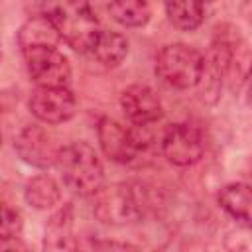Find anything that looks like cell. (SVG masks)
<instances>
[{"label":"cell","instance_id":"3","mask_svg":"<svg viewBox=\"0 0 252 252\" xmlns=\"http://www.w3.org/2000/svg\"><path fill=\"white\" fill-rule=\"evenodd\" d=\"M55 165L61 171L63 183L77 195H94L104 183V167L87 142H71L59 148Z\"/></svg>","mask_w":252,"mask_h":252},{"label":"cell","instance_id":"7","mask_svg":"<svg viewBox=\"0 0 252 252\" xmlns=\"http://www.w3.org/2000/svg\"><path fill=\"white\" fill-rule=\"evenodd\" d=\"M30 112L45 124H61L77 110L75 94L67 87H37L28 100Z\"/></svg>","mask_w":252,"mask_h":252},{"label":"cell","instance_id":"6","mask_svg":"<svg viewBox=\"0 0 252 252\" xmlns=\"http://www.w3.org/2000/svg\"><path fill=\"white\" fill-rule=\"evenodd\" d=\"M159 146L163 158L169 163L187 167L201 159L205 152V138L197 126L187 122H177L165 128Z\"/></svg>","mask_w":252,"mask_h":252},{"label":"cell","instance_id":"11","mask_svg":"<svg viewBox=\"0 0 252 252\" xmlns=\"http://www.w3.org/2000/svg\"><path fill=\"white\" fill-rule=\"evenodd\" d=\"M228 55H230V43L226 41H217L209 47L205 55V67L199 85H203V96L211 102L219 98V93L222 89V83L226 79V69H228Z\"/></svg>","mask_w":252,"mask_h":252},{"label":"cell","instance_id":"2","mask_svg":"<svg viewBox=\"0 0 252 252\" xmlns=\"http://www.w3.org/2000/svg\"><path fill=\"white\" fill-rule=\"evenodd\" d=\"M154 197L142 183L102 185L94 193V217L104 224H126L146 217L154 209Z\"/></svg>","mask_w":252,"mask_h":252},{"label":"cell","instance_id":"23","mask_svg":"<svg viewBox=\"0 0 252 252\" xmlns=\"http://www.w3.org/2000/svg\"><path fill=\"white\" fill-rule=\"evenodd\" d=\"M203 2H213V0H203Z\"/></svg>","mask_w":252,"mask_h":252},{"label":"cell","instance_id":"16","mask_svg":"<svg viewBox=\"0 0 252 252\" xmlns=\"http://www.w3.org/2000/svg\"><path fill=\"white\" fill-rule=\"evenodd\" d=\"M252 77V47L238 39L230 43V55H228V69L224 83L230 91H238L248 79Z\"/></svg>","mask_w":252,"mask_h":252},{"label":"cell","instance_id":"10","mask_svg":"<svg viewBox=\"0 0 252 252\" xmlns=\"http://www.w3.org/2000/svg\"><path fill=\"white\" fill-rule=\"evenodd\" d=\"M120 106L134 126H148L161 118L159 96L146 85H130L120 94Z\"/></svg>","mask_w":252,"mask_h":252},{"label":"cell","instance_id":"22","mask_svg":"<svg viewBox=\"0 0 252 252\" xmlns=\"http://www.w3.org/2000/svg\"><path fill=\"white\" fill-rule=\"evenodd\" d=\"M246 100H248V104H252V81H250L248 91H246Z\"/></svg>","mask_w":252,"mask_h":252},{"label":"cell","instance_id":"14","mask_svg":"<svg viewBox=\"0 0 252 252\" xmlns=\"http://www.w3.org/2000/svg\"><path fill=\"white\" fill-rule=\"evenodd\" d=\"M61 41L59 32L51 24V20L41 12L39 16L30 18L20 30H18V45L22 49L32 47V45H53Z\"/></svg>","mask_w":252,"mask_h":252},{"label":"cell","instance_id":"21","mask_svg":"<svg viewBox=\"0 0 252 252\" xmlns=\"http://www.w3.org/2000/svg\"><path fill=\"white\" fill-rule=\"evenodd\" d=\"M240 16L246 24L252 26V0H242L240 2Z\"/></svg>","mask_w":252,"mask_h":252},{"label":"cell","instance_id":"8","mask_svg":"<svg viewBox=\"0 0 252 252\" xmlns=\"http://www.w3.org/2000/svg\"><path fill=\"white\" fill-rule=\"evenodd\" d=\"M98 144L104 156L118 163H130L142 152V146L134 134V128H126L120 122L104 116L96 124Z\"/></svg>","mask_w":252,"mask_h":252},{"label":"cell","instance_id":"12","mask_svg":"<svg viewBox=\"0 0 252 252\" xmlns=\"http://www.w3.org/2000/svg\"><path fill=\"white\" fill-rule=\"evenodd\" d=\"M219 205L240 224L252 228V185L228 183L217 195Z\"/></svg>","mask_w":252,"mask_h":252},{"label":"cell","instance_id":"9","mask_svg":"<svg viewBox=\"0 0 252 252\" xmlns=\"http://www.w3.org/2000/svg\"><path fill=\"white\" fill-rule=\"evenodd\" d=\"M61 146H55L51 134L35 124L24 126L16 138H14V150L16 154L30 165L33 167H49L57 161V154H59Z\"/></svg>","mask_w":252,"mask_h":252},{"label":"cell","instance_id":"20","mask_svg":"<svg viewBox=\"0 0 252 252\" xmlns=\"http://www.w3.org/2000/svg\"><path fill=\"white\" fill-rule=\"evenodd\" d=\"M22 215L12 209L10 205L2 207V222H0V238L2 240H12V238H20L22 234Z\"/></svg>","mask_w":252,"mask_h":252},{"label":"cell","instance_id":"5","mask_svg":"<svg viewBox=\"0 0 252 252\" xmlns=\"http://www.w3.org/2000/svg\"><path fill=\"white\" fill-rule=\"evenodd\" d=\"M30 79L37 87H67L71 81L69 59L53 45H32L22 49Z\"/></svg>","mask_w":252,"mask_h":252},{"label":"cell","instance_id":"4","mask_svg":"<svg viewBox=\"0 0 252 252\" xmlns=\"http://www.w3.org/2000/svg\"><path fill=\"white\" fill-rule=\"evenodd\" d=\"M205 55L187 43H169L156 57V75L171 89H193L199 85Z\"/></svg>","mask_w":252,"mask_h":252},{"label":"cell","instance_id":"17","mask_svg":"<svg viewBox=\"0 0 252 252\" xmlns=\"http://www.w3.org/2000/svg\"><path fill=\"white\" fill-rule=\"evenodd\" d=\"M165 14L173 28L191 32L203 22V0H165Z\"/></svg>","mask_w":252,"mask_h":252},{"label":"cell","instance_id":"1","mask_svg":"<svg viewBox=\"0 0 252 252\" xmlns=\"http://www.w3.org/2000/svg\"><path fill=\"white\" fill-rule=\"evenodd\" d=\"M41 12L71 49L79 53L93 49L100 30L89 0H43Z\"/></svg>","mask_w":252,"mask_h":252},{"label":"cell","instance_id":"13","mask_svg":"<svg viewBox=\"0 0 252 252\" xmlns=\"http://www.w3.org/2000/svg\"><path fill=\"white\" fill-rule=\"evenodd\" d=\"M43 248L45 250H67V248H75L73 207L71 205L61 207L47 220V224H45V236H43Z\"/></svg>","mask_w":252,"mask_h":252},{"label":"cell","instance_id":"19","mask_svg":"<svg viewBox=\"0 0 252 252\" xmlns=\"http://www.w3.org/2000/svg\"><path fill=\"white\" fill-rule=\"evenodd\" d=\"M108 12L112 20L124 28H142L150 20V6L146 0H110Z\"/></svg>","mask_w":252,"mask_h":252},{"label":"cell","instance_id":"15","mask_svg":"<svg viewBox=\"0 0 252 252\" xmlns=\"http://www.w3.org/2000/svg\"><path fill=\"white\" fill-rule=\"evenodd\" d=\"M91 53L104 67H116L128 55V39L122 33H118V32L100 30V33L96 35V41H94Z\"/></svg>","mask_w":252,"mask_h":252},{"label":"cell","instance_id":"18","mask_svg":"<svg viewBox=\"0 0 252 252\" xmlns=\"http://www.w3.org/2000/svg\"><path fill=\"white\" fill-rule=\"evenodd\" d=\"M26 201L35 209H51L61 199V189L51 175H37L26 185Z\"/></svg>","mask_w":252,"mask_h":252}]
</instances>
